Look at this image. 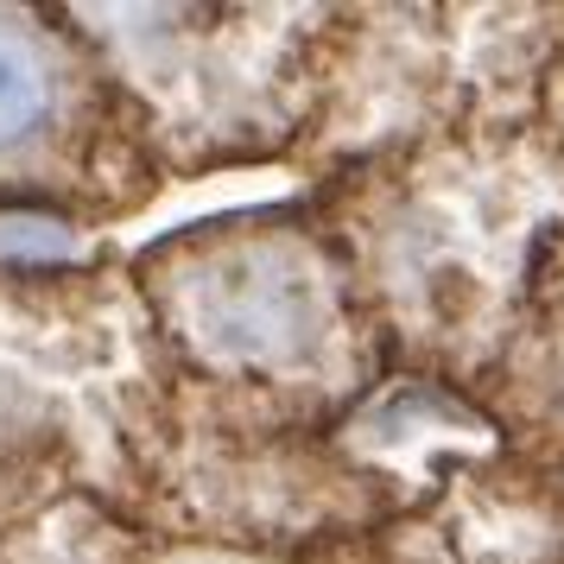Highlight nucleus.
I'll list each match as a JSON object with an SVG mask.
<instances>
[{
    "instance_id": "nucleus-1",
    "label": "nucleus",
    "mask_w": 564,
    "mask_h": 564,
    "mask_svg": "<svg viewBox=\"0 0 564 564\" xmlns=\"http://www.w3.org/2000/svg\"><path fill=\"white\" fill-rule=\"evenodd\" d=\"M159 317L209 368L273 375L324 349V285L292 241L267 235H204L147 260Z\"/></svg>"
},
{
    "instance_id": "nucleus-2",
    "label": "nucleus",
    "mask_w": 564,
    "mask_h": 564,
    "mask_svg": "<svg viewBox=\"0 0 564 564\" xmlns=\"http://www.w3.org/2000/svg\"><path fill=\"white\" fill-rule=\"evenodd\" d=\"M57 108V57L45 32L0 20V159L45 133Z\"/></svg>"
}]
</instances>
